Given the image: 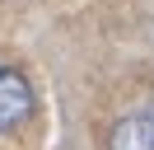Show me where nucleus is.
Masks as SVG:
<instances>
[{
  "label": "nucleus",
  "instance_id": "f257e3e1",
  "mask_svg": "<svg viewBox=\"0 0 154 150\" xmlns=\"http://www.w3.org/2000/svg\"><path fill=\"white\" fill-rule=\"evenodd\" d=\"M28 112H33V89H28V80H23L19 70H10V66H0V131L19 127Z\"/></svg>",
  "mask_w": 154,
  "mask_h": 150
},
{
  "label": "nucleus",
  "instance_id": "f03ea898",
  "mask_svg": "<svg viewBox=\"0 0 154 150\" xmlns=\"http://www.w3.org/2000/svg\"><path fill=\"white\" fill-rule=\"evenodd\" d=\"M107 150H154V108L145 112H131L112 127V141Z\"/></svg>",
  "mask_w": 154,
  "mask_h": 150
}]
</instances>
